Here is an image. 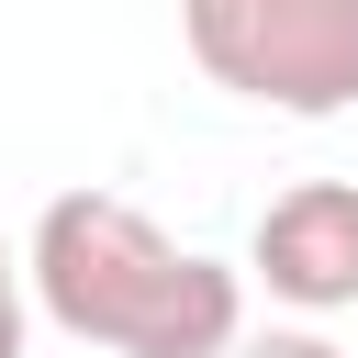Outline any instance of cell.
<instances>
[{
    "instance_id": "1",
    "label": "cell",
    "mask_w": 358,
    "mask_h": 358,
    "mask_svg": "<svg viewBox=\"0 0 358 358\" xmlns=\"http://www.w3.org/2000/svg\"><path fill=\"white\" fill-rule=\"evenodd\" d=\"M34 302L112 358H235L246 291L224 257L168 246L123 190H56L34 224Z\"/></svg>"
},
{
    "instance_id": "2",
    "label": "cell",
    "mask_w": 358,
    "mask_h": 358,
    "mask_svg": "<svg viewBox=\"0 0 358 358\" xmlns=\"http://www.w3.org/2000/svg\"><path fill=\"white\" fill-rule=\"evenodd\" d=\"M179 34L201 78L257 112L291 123L358 112V0H179Z\"/></svg>"
},
{
    "instance_id": "3",
    "label": "cell",
    "mask_w": 358,
    "mask_h": 358,
    "mask_svg": "<svg viewBox=\"0 0 358 358\" xmlns=\"http://www.w3.org/2000/svg\"><path fill=\"white\" fill-rule=\"evenodd\" d=\"M246 257L291 313H347L358 302V179H291L257 213Z\"/></svg>"
},
{
    "instance_id": "4",
    "label": "cell",
    "mask_w": 358,
    "mask_h": 358,
    "mask_svg": "<svg viewBox=\"0 0 358 358\" xmlns=\"http://www.w3.org/2000/svg\"><path fill=\"white\" fill-rule=\"evenodd\" d=\"M235 358H347V347H324V336H246Z\"/></svg>"
},
{
    "instance_id": "5",
    "label": "cell",
    "mask_w": 358,
    "mask_h": 358,
    "mask_svg": "<svg viewBox=\"0 0 358 358\" xmlns=\"http://www.w3.org/2000/svg\"><path fill=\"white\" fill-rule=\"evenodd\" d=\"M0 358H22V291H0Z\"/></svg>"
},
{
    "instance_id": "6",
    "label": "cell",
    "mask_w": 358,
    "mask_h": 358,
    "mask_svg": "<svg viewBox=\"0 0 358 358\" xmlns=\"http://www.w3.org/2000/svg\"><path fill=\"white\" fill-rule=\"evenodd\" d=\"M0 291H11V246H0Z\"/></svg>"
}]
</instances>
